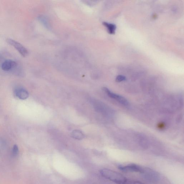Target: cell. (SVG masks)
<instances>
[{
  "mask_svg": "<svg viewBox=\"0 0 184 184\" xmlns=\"http://www.w3.org/2000/svg\"><path fill=\"white\" fill-rule=\"evenodd\" d=\"M101 175L106 179L117 184H123L127 178L123 175L109 169H104L100 171Z\"/></svg>",
  "mask_w": 184,
  "mask_h": 184,
  "instance_id": "6da1fadb",
  "label": "cell"
},
{
  "mask_svg": "<svg viewBox=\"0 0 184 184\" xmlns=\"http://www.w3.org/2000/svg\"><path fill=\"white\" fill-rule=\"evenodd\" d=\"M142 174L147 181L152 183H157L160 179L159 173L149 168H143Z\"/></svg>",
  "mask_w": 184,
  "mask_h": 184,
  "instance_id": "7a4b0ae2",
  "label": "cell"
},
{
  "mask_svg": "<svg viewBox=\"0 0 184 184\" xmlns=\"http://www.w3.org/2000/svg\"><path fill=\"white\" fill-rule=\"evenodd\" d=\"M6 41L10 45L15 48L23 57H26L28 55V51L27 49L18 41L9 38L7 39Z\"/></svg>",
  "mask_w": 184,
  "mask_h": 184,
  "instance_id": "3957f363",
  "label": "cell"
},
{
  "mask_svg": "<svg viewBox=\"0 0 184 184\" xmlns=\"http://www.w3.org/2000/svg\"><path fill=\"white\" fill-rule=\"evenodd\" d=\"M119 169L125 172H135L142 173L143 168L135 164H130L126 166H120Z\"/></svg>",
  "mask_w": 184,
  "mask_h": 184,
  "instance_id": "277c9868",
  "label": "cell"
},
{
  "mask_svg": "<svg viewBox=\"0 0 184 184\" xmlns=\"http://www.w3.org/2000/svg\"><path fill=\"white\" fill-rule=\"evenodd\" d=\"M103 90L106 93L108 96L110 97V98L115 99L118 102L121 104L122 105L126 106L128 105V102L124 97L113 93L111 92L107 88H103Z\"/></svg>",
  "mask_w": 184,
  "mask_h": 184,
  "instance_id": "5b68a950",
  "label": "cell"
},
{
  "mask_svg": "<svg viewBox=\"0 0 184 184\" xmlns=\"http://www.w3.org/2000/svg\"><path fill=\"white\" fill-rule=\"evenodd\" d=\"M17 63L12 60H7L2 65V69L4 71H8L17 66Z\"/></svg>",
  "mask_w": 184,
  "mask_h": 184,
  "instance_id": "8992f818",
  "label": "cell"
},
{
  "mask_svg": "<svg viewBox=\"0 0 184 184\" xmlns=\"http://www.w3.org/2000/svg\"><path fill=\"white\" fill-rule=\"evenodd\" d=\"M16 95L18 98L22 100H25L29 96L28 92L23 88H18L16 91Z\"/></svg>",
  "mask_w": 184,
  "mask_h": 184,
  "instance_id": "52a82bcc",
  "label": "cell"
},
{
  "mask_svg": "<svg viewBox=\"0 0 184 184\" xmlns=\"http://www.w3.org/2000/svg\"><path fill=\"white\" fill-rule=\"evenodd\" d=\"M103 24L107 27L108 31L111 34H114L116 29V25L115 24H110L107 22H103Z\"/></svg>",
  "mask_w": 184,
  "mask_h": 184,
  "instance_id": "ba28073f",
  "label": "cell"
},
{
  "mask_svg": "<svg viewBox=\"0 0 184 184\" xmlns=\"http://www.w3.org/2000/svg\"><path fill=\"white\" fill-rule=\"evenodd\" d=\"M123 184H144L140 182L137 181L132 180L126 179L125 181Z\"/></svg>",
  "mask_w": 184,
  "mask_h": 184,
  "instance_id": "9c48e42d",
  "label": "cell"
},
{
  "mask_svg": "<svg viewBox=\"0 0 184 184\" xmlns=\"http://www.w3.org/2000/svg\"><path fill=\"white\" fill-rule=\"evenodd\" d=\"M19 153V149L18 146L16 145H14L12 149L13 155L16 156L18 155Z\"/></svg>",
  "mask_w": 184,
  "mask_h": 184,
  "instance_id": "30bf717a",
  "label": "cell"
},
{
  "mask_svg": "<svg viewBox=\"0 0 184 184\" xmlns=\"http://www.w3.org/2000/svg\"><path fill=\"white\" fill-rule=\"evenodd\" d=\"M126 79V77L122 75L117 76L116 78V81L117 82H120L124 81Z\"/></svg>",
  "mask_w": 184,
  "mask_h": 184,
  "instance_id": "8fae6325",
  "label": "cell"
}]
</instances>
